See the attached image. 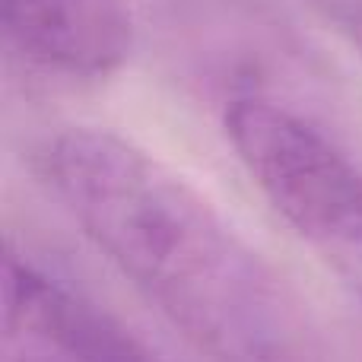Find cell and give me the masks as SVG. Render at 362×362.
I'll list each match as a JSON object with an SVG mask.
<instances>
[{
  "mask_svg": "<svg viewBox=\"0 0 362 362\" xmlns=\"http://www.w3.org/2000/svg\"><path fill=\"white\" fill-rule=\"evenodd\" d=\"M35 165L93 248L206 362H321L293 289L156 153L70 124L42 140Z\"/></svg>",
  "mask_w": 362,
  "mask_h": 362,
  "instance_id": "6da1fadb",
  "label": "cell"
},
{
  "mask_svg": "<svg viewBox=\"0 0 362 362\" xmlns=\"http://www.w3.org/2000/svg\"><path fill=\"white\" fill-rule=\"evenodd\" d=\"M223 127L276 216L362 302V165L318 121L255 89L232 95Z\"/></svg>",
  "mask_w": 362,
  "mask_h": 362,
  "instance_id": "7a4b0ae2",
  "label": "cell"
},
{
  "mask_svg": "<svg viewBox=\"0 0 362 362\" xmlns=\"http://www.w3.org/2000/svg\"><path fill=\"white\" fill-rule=\"evenodd\" d=\"M13 48L64 80H108L134 54L127 0H4Z\"/></svg>",
  "mask_w": 362,
  "mask_h": 362,
  "instance_id": "3957f363",
  "label": "cell"
},
{
  "mask_svg": "<svg viewBox=\"0 0 362 362\" xmlns=\"http://www.w3.org/2000/svg\"><path fill=\"white\" fill-rule=\"evenodd\" d=\"M340 29H344L346 42L353 45L356 57L362 61V0H353V4L344 6V13H340Z\"/></svg>",
  "mask_w": 362,
  "mask_h": 362,
  "instance_id": "277c9868",
  "label": "cell"
}]
</instances>
